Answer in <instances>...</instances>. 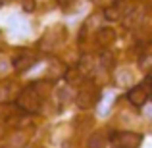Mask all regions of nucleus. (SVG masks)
Segmentation results:
<instances>
[{
  "mask_svg": "<svg viewBox=\"0 0 152 148\" xmlns=\"http://www.w3.org/2000/svg\"><path fill=\"white\" fill-rule=\"evenodd\" d=\"M98 98H100V89L96 87V83L87 79L83 81V85L79 87V93L75 96V104H77L81 110H89V108L96 106Z\"/></svg>",
  "mask_w": 152,
  "mask_h": 148,
  "instance_id": "1",
  "label": "nucleus"
},
{
  "mask_svg": "<svg viewBox=\"0 0 152 148\" xmlns=\"http://www.w3.org/2000/svg\"><path fill=\"white\" fill-rule=\"evenodd\" d=\"M41 104H42V94L39 93V89L35 85H29L19 93L18 96V106L21 110L29 112V114H35V112L41 110Z\"/></svg>",
  "mask_w": 152,
  "mask_h": 148,
  "instance_id": "2",
  "label": "nucleus"
},
{
  "mask_svg": "<svg viewBox=\"0 0 152 148\" xmlns=\"http://www.w3.org/2000/svg\"><path fill=\"white\" fill-rule=\"evenodd\" d=\"M110 142L114 148H139L142 142V135L133 131H115L110 137Z\"/></svg>",
  "mask_w": 152,
  "mask_h": 148,
  "instance_id": "3",
  "label": "nucleus"
},
{
  "mask_svg": "<svg viewBox=\"0 0 152 148\" xmlns=\"http://www.w3.org/2000/svg\"><path fill=\"white\" fill-rule=\"evenodd\" d=\"M148 96H150V90L146 89L145 83H141V85L129 89V93H127V100H129L133 106H145Z\"/></svg>",
  "mask_w": 152,
  "mask_h": 148,
  "instance_id": "4",
  "label": "nucleus"
},
{
  "mask_svg": "<svg viewBox=\"0 0 152 148\" xmlns=\"http://www.w3.org/2000/svg\"><path fill=\"white\" fill-rule=\"evenodd\" d=\"M35 63H37V58L31 56V54H19V56H15V58L12 60V66H14V69L18 71V73L27 71L29 67H33Z\"/></svg>",
  "mask_w": 152,
  "mask_h": 148,
  "instance_id": "5",
  "label": "nucleus"
},
{
  "mask_svg": "<svg viewBox=\"0 0 152 148\" xmlns=\"http://www.w3.org/2000/svg\"><path fill=\"white\" fill-rule=\"evenodd\" d=\"M115 39H118V35H115V31L112 27H102L96 35V41L100 46H112L115 42Z\"/></svg>",
  "mask_w": 152,
  "mask_h": 148,
  "instance_id": "6",
  "label": "nucleus"
},
{
  "mask_svg": "<svg viewBox=\"0 0 152 148\" xmlns=\"http://www.w3.org/2000/svg\"><path fill=\"white\" fill-rule=\"evenodd\" d=\"M108 137L104 135V131H94L87 139V148H106Z\"/></svg>",
  "mask_w": 152,
  "mask_h": 148,
  "instance_id": "7",
  "label": "nucleus"
},
{
  "mask_svg": "<svg viewBox=\"0 0 152 148\" xmlns=\"http://www.w3.org/2000/svg\"><path fill=\"white\" fill-rule=\"evenodd\" d=\"M104 17L110 19V21H115V19L121 17V14L118 12V6H108V8H106V12H104Z\"/></svg>",
  "mask_w": 152,
  "mask_h": 148,
  "instance_id": "8",
  "label": "nucleus"
},
{
  "mask_svg": "<svg viewBox=\"0 0 152 148\" xmlns=\"http://www.w3.org/2000/svg\"><path fill=\"white\" fill-rule=\"evenodd\" d=\"M79 79H81V71L79 69H67L66 71V81L67 83H75Z\"/></svg>",
  "mask_w": 152,
  "mask_h": 148,
  "instance_id": "9",
  "label": "nucleus"
},
{
  "mask_svg": "<svg viewBox=\"0 0 152 148\" xmlns=\"http://www.w3.org/2000/svg\"><path fill=\"white\" fill-rule=\"evenodd\" d=\"M56 94H58L60 104H64V106H66V102L69 100V90H67V89H58V90H56Z\"/></svg>",
  "mask_w": 152,
  "mask_h": 148,
  "instance_id": "10",
  "label": "nucleus"
},
{
  "mask_svg": "<svg viewBox=\"0 0 152 148\" xmlns=\"http://www.w3.org/2000/svg\"><path fill=\"white\" fill-rule=\"evenodd\" d=\"M100 62H102V67H110L112 63H114V60H112V54H106V52H104V54L100 56Z\"/></svg>",
  "mask_w": 152,
  "mask_h": 148,
  "instance_id": "11",
  "label": "nucleus"
},
{
  "mask_svg": "<svg viewBox=\"0 0 152 148\" xmlns=\"http://www.w3.org/2000/svg\"><path fill=\"white\" fill-rule=\"evenodd\" d=\"M23 8H25L27 12H31L35 8V2H33V0H25V2H23Z\"/></svg>",
  "mask_w": 152,
  "mask_h": 148,
  "instance_id": "12",
  "label": "nucleus"
},
{
  "mask_svg": "<svg viewBox=\"0 0 152 148\" xmlns=\"http://www.w3.org/2000/svg\"><path fill=\"white\" fill-rule=\"evenodd\" d=\"M56 2H58L62 8H67V6H71V2H73V0H56Z\"/></svg>",
  "mask_w": 152,
  "mask_h": 148,
  "instance_id": "13",
  "label": "nucleus"
},
{
  "mask_svg": "<svg viewBox=\"0 0 152 148\" xmlns=\"http://www.w3.org/2000/svg\"><path fill=\"white\" fill-rule=\"evenodd\" d=\"M6 67H8V63H6V62H4V60H2V58H0V71H4V69H6Z\"/></svg>",
  "mask_w": 152,
  "mask_h": 148,
  "instance_id": "14",
  "label": "nucleus"
}]
</instances>
